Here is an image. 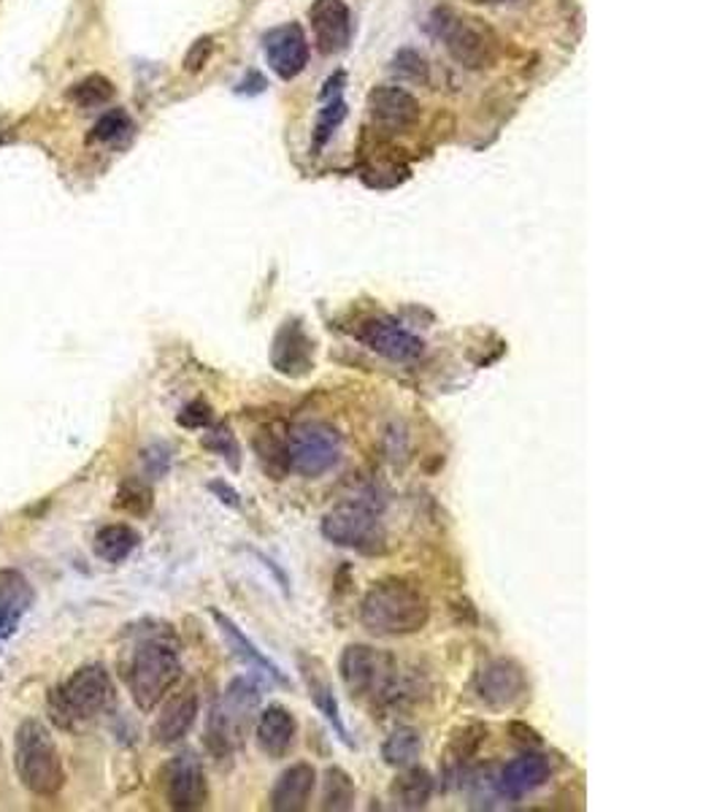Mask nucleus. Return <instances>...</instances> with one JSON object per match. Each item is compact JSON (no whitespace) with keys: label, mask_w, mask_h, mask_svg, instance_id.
<instances>
[{"label":"nucleus","mask_w":722,"mask_h":812,"mask_svg":"<svg viewBox=\"0 0 722 812\" xmlns=\"http://www.w3.org/2000/svg\"><path fill=\"white\" fill-rule=\"evenodd\" d=\"M33 604V588L14 569L0 571V642L9 640Z\"/></svg>","instance_id":"nucleus-21"},{"label":"nucleus","mask_w":722,"mask_h":812,"mask_svg":"<svg viewBox=\"0 0 722 812\" xmlns=\"http://www.w3.org/2000/svg\"><path fill=\"white\" fill-rule=\"evenodd\" d=\"M203 444H206V447L212 450L214 455H220L222 461H227V466H231L233 472H238V468H241V444H238L236 433L227 429V425H216V429L209 433L206 439H203Z\"/></svg>","instance_id":"nucleus-32"},{"label":"nucleus","mask_w":722,"mask_h":812,"mask_svg":"<svg viewBox=\"0 0 722 812\" xmlns=\"http://www.w3.org/2000/svg\"><path fill=\"white\" fill-rule=\"evenodd\" d=\"M393 68L399 71V74L408 76V80H417V82L428 80V63H425L423 54H417L412 50H403V52L395 54Z\"/></svg>","instance_id":"nucleus-35"},{"label":"nucleus","mask_w":722,"mask_h":812,"mask_svg":"<svg viewBox=\"0 0 722 812\" xmlns=\"http://www.w3.org/2000/svg\"><path fill=\"white\" fill-rule=\"evenodd\" d=\"M179 677H182V661H179L177 647L162 640L144 642L134 653L128 672V685L136 707L144 713H152L171 694Z\"/></svg>","instance_id":"nucleus-4"},{"label":"nucleus","mask_w":722,"mask_h":812,"mask_svg":"<svg viewBox=\"0 0 722 812\" xmlns=\"http://www.w3.org/2000/svg\"><path fill=\"white\" fill-rule=\"evenodd\" d=\"M423 756V734L414 726H399L387 739L382 742V758L387 767L406 769L420 761Z\"/></svg>","instance_id":"nucleus-26"},{"label":"nucleus","mask_w":722,"mask_h":812,"mask_svg":"<svg viewBox=\"0 0 722 812\" xmlns=\"http://www.w3.org/2000/svg\"><path fill=\"white\" fill-rule=\"evenodd\" d=\"M263 52H266L270 71L285 82L304 74L306 63H309V41H306L304 28L298 22L268 30L263 35Z\"/></svg>","instance_id":"nucleus-14"},{"label":"nucleus","mask_w":722,"mask_h":812,"mask_svg":"<svg viewBox=\"0 0 722 812\" xmlns=\"http://www.w3.org/2000/svg\"><path fill=\"white\" fill-rule=\"evenodd\" d=\"M300 675H304L306 688H309V699L315 702L317 709H320V715H322L325 720H328V726H330V729H333L336 737H339L341 742L347 745V748H354V742H352V739H349V731H347L344 720H341L339 702H336L333 688H330L328 677H325L322 672H320V664H317V661L300 658Z\"/></svg>","instance_id":"nucleus-22"},{"label":"nucleus","mask_w":722,"mask_h":812,"mask_svg":"<svg viewBox=\"0 0 722 812\" xmlns=\"http://www.w3.org/2000/svg\"><path fill=\"white\" fill-rule=\"evenodd\" d=\"M212 52H214V39H212V35H203V39H198L195 44L190 46L188 57H184V71H188V74H198V71L206 68V63H209V57H212Z\"/></svg>","instance_id":"nucleus-36"},{"label":"nucleus","mask_w":722,"mask_h":812,"mask_svg":"<svg viewBox=\"0 0 722 812\" xmlns=\"http://www.w3.org/2000/svg\"><path fill=\"white\" fill-rule=\"evenodd\" d=\"M431 30L449 57L468 71H481L496 63L498 41L492 30L479 20L457 14L453 9H436L431 14Z\"/></svg>","instance_id":"nucleus-5"},{"label":"nucleus","mask_w":722,"mask_h":812,"mask_svg":"<svg viewBox=\"0 0 722 812\" xmlns=\"http://www.w3.org/2000/svg\"><path fill=\"white\" fill-rule=\"evenodd\" d=\"M339 675L352 699L374 696L379 702H399L401 690H406L395 661L371 645H347L339 658Z\"/></svg>","instance_id":"nucleus-3"},{"label":"nucleus","mask_w":722,"mask_h":812,"mask_svg":"<svg viewBox=\"0 0 722 812\" xmlns=\"http://www.w3.org/2000/svg\"><path fill=\"white\" fill-rule=\"evenodd\" d=\"M114 702V683L100 664L82 666L71 675L68 683L52 696V715L63 729H71L82 720L98 718Z\"/></svg>","instance_id":"nucleus-6"},{"label":"nucleus","mask_w":722,"mask_h":812,"mask_svg":"<svg viewBox=\"0 0 722 812\" xmlns=\"http://www.w3.org/2000/svg\"><path fill=\"white\" fill-rule=\"evenodd\" d=\"M198 713H201V702H198L195 690L192 688L182 690V694H177L166 707H162V713L158 715V720H155L152 726V739L162 745V748H171V745L182 742L192 726H195Z\"/></svg>","instance_id":"nucleus-20"},{"label":"nucleus","mask_w":722,"mask_h":812,"mask_svg":"<svg viewBox=\"0 0 722 812\" xmlns=\"http://www.w3.org/2000/svg\"><path fill=\"white\" fill-rule=\"evenodd\" d=\"M479 3H511V0H479Z\"/></svg>","instance_id":"nucleus-39"},{"label":"nucleus","mask_w":722,"mask_h":812,"mask_svg":"<svg viewBox=\"0 0 722 812\" xmlns=\"http://www.w3.org/2000/svg\"><path fill=\"white\" fill-rule=\"evenodd\" d=\"M68 98L74 101L79 108H98L106 106L108 101L114 98V84L106 80V76L93 74L87 80L76 82L74 87L68 89Z\"/></svg>","instance_id":"nucleus-30"},{"label":"nucleus","mask_w":722,"mask_h":812,"mask_svg":"<svg viewBox=\"0 0 722 812\" xmlns=\"http://www.w3.org/2000/svg\"><path fill=\"white\" fill-rule=\"evenodd\" d=\"M341 450H344L341 433L322 420H309L287 433L290 472H298L300 477H322L341 461Z\"/></svg>","instance_id":"nucleus-9"},{"label":"nucleus","mask_w":722,"mask_h":812,"mask_svg":"<svg viewBox=\"0 0 722 812\" xmlns=\"http://www.w3.org/2000/svg\"><path fill=\"white\" fill-rule=\"evenodd\" d=\"M485 739H487V726H481V724H468L466 729H457L453 742H449V748H447V758H444V763H447V772L460 774L463 767H466V763L479 753V748L485 745Z\"/></svg>","instance_id":"nucleus-28"},{"label":"nucleus","mask_w":722,"mask_h":812,"mask_svg":"<svg viewBox=\"0 0 722 812\" xmlns=\"http://www.w3.org/2000/svg\"><path fill=\"white\" fill-rule=\"evenodd\" d=\"M295 737H298V720L290 709L270 704L257 715L255 724V742L263 756L285 758L293 750Z\"/></svg>","instance_id":"nucleus-18"},{"label":"nucleus","mask_w":722,"mask_h":812,"mask_svg":"<svg viewBox=\"0 0 722 812\" xmlns=\"http://www.w3.org/2000/svg\"><path fill=\"white\" fill-rule=\"evenodd\" d=\"M354 808V783L341 767H330L322 780V810L344 812Z\"/></svg>","instance_id":"nucleus-29"},{"label":"nucleus","mask_w":722,"mask_h":812,"mask_svg":"<svg viewBox=\"0 0 722 812\" xmlns=\"http://www.w3.org/2000/svg\"><path fill=\"white\" fill-rule=\"evenodd\" d=\"M354 339L363 347H369L371 352H376L379 358L390 360V363H417L425 355V341L420 336H414L406 325L395 320L387 315H371L363 317L352 328Z\"/></svg>","instance_id":"nucleus-10"},{"label":"nucleus","mask_w":722,"mask_h":812,"mask_svg":"<svg viewBox=\"0 0 722 812\" xmlns=\"http://www.w3.org/2000/svg\"><path fill=\"white\" fill-rule=\"evenodd\" d=\"M257 461L270 479H285L290 474V455H287V439L274 431H261L252 439Z\"/></svg>","instance_id":"nucleus-27"},{"label":"nucleus","mask_w":722,"mask_h":812,"mask_svg":"<svg viewBox=\"0 0 722 812\" xmlns=\"http://www.w3.org/2000/svg\"><path fill=\"white\" fill-rule=\"evenodd\" d=\"M212 418H214L212 407H209L203 399H198V401H190V404L179 412L177 423L182 425V429L198 431V429H209V425H212Z\"/></svg>","instance_id":"nucleus-34"},{"label":"nucleus","mask_w":722,"mask_h":812,"mask_svg":"<svg viewBox=\"0 0 722 812\" xmlns=\"http://www.w3.org/2000/svg\"><path fill=\"white\" fill-rule=\"evenodd\" d=\"M14 763L22 785L35 797H54L65 783V769L57 745L41 720H25L17 729Z\"/></svg>","instance_id":"nucleus-2"},{"label":"nucleus","mask_w":722,"mask_h":812,"mask_svg":"<svg viewBox=\"0 0 722 812\" xmlns=\"http://www.w3.org/2000/svg\"><path fill=\"white\" fill-rule=\"evenodd\" d=\"M212 618H214L216 629H220L222 640H225V642H227V647H231L233 653H236V658H238V661H244L246 666H255V669H261L263 675H268L270 679H274V683H279V685H290V679H287L285 675H282L279 666H276L274 661H270L268 655L263 653V650H257L255 642H252L249 636H246L244 631H241L238 625L231 621V618L222 615V612H216V610H212Z\"/></svg>","instance_id":"nucleus-23"},{"label":"nucleus","mask_w":722,"mask_h":812,"mask_svg":"<svg viewBox=\"0 0 722 812\" xmlns=\"http://www.w3.org/2000/svg\"><path fill=\"white\" fill-rule=\"evenodd\" d=\"M399 772L401 774L393 780V785H390V799H393L395 808L399 810L428 808L433 791H436V783H433V774L428 769L412 763V767L399 769Z\"/></svg>","instance_id":"nucleus-24"},{"label":"nucleus","mask_w":722,"mask_h":812,"mask_svg":"<svg viewBox=\"0 0 722 812\" xmlns=\"http://www.w3.org/2000/svg\"><path fill=\"white\" fill-rule=\"evenodd\" d=\"M311 33L322 54L341 52L352 39V17L344 0H315L309 6Z\"/></svg>","instance_id":"nucleus-16"},{"label":"nucleus","mask_w":722,"mask_h":812,"mask_svg":"<svg viewBox=\"0 0 722 812\" xmlns=\"http://www.w3.org/2000/svg\"><path fill=\"white\" fill-rule=\"evenodd\" d=\"M209 487H212V493H216V498H220L222 504H227V507H233V509L241 507V502H238L241 496L227 483H222V479H216V483H212Z\"/></svg>","instance_id":"nucleus-38"},{"label":"nucleus","mask_w":722,"mask_h":812,"mask_svg":"<svg viewBox=\"0 0 722 812\" xmlns=\"http://www.w3.org/2000/svg\"><path fill=\"white\" fill-rule=\"evenodd\" d=\"M550 774L552 763L544 753H522L511 758L507 767L498 772L496 788L498 793H501V799L517 802V799L528 797V793H533L535 788L544 785L546 780H550Z\"/></svg>","instance_id":"nucleus-17"},{"label":"nucleus","mask_w":722,"mask_h":812,"mask_svg":"<svg viewBox=\"0 0 722 812\" xmlns=\"http://www.w3.org/2000/svg\"><path fill=\"white\" fill-rule=\"evenodd\" d=\"M138 541H141V537H138L136 528L125 526V523H117V526L100 528V531L95 534L93 547L95 556H98L100 561L123 563L134 556Z\"/></svg>","instance_id":"nucleus-25"},{"label":"nucleus","mask_w":722,"mask_h":812,"mask_svg":"<svg viewBox=\"0 0 722 812\" xmlns=\"http://www.w3.org/2000/svg\"><path fill=\"white\" fill-rule=\"evenodd\" d=\"M315 788H317V769L306 761L290 763V767L276 778L274 788H270V810L276 812L306 810L309 808Z\"/></svg>","instance_id":"nucleus-19"},{"label":"nucleus","mask_w":722,"mask_h":812,"mask_svg":"<svg viewBox=\"0 0 722 812\" xmlns=\"http://www.w3.org/2000/svg\"><path fill=\"white\" fill-rule=\"evenodd\" d=\"M477 696L492 709H509L528 696V675L514 658H492L477 672Z\"/></svg>","instance_id":"nucleus-11"},{"label":"nucleus","mask_w":722,"mask_h":812,"mask_svg":"<svg viewBox=\"0 0 722 812\" xmlns=\"http://www.w3.org/2000/svg\"><path fill=\"white\" fill-rule=\"evenodd\" d=\"M369 114L393 134H406L417 125L420 104L412 93L395 84H379L369 93Z\"/></svg>","instance_id":"nucleus-15"},{"label":"nucleus","mask_w":722,"mask_h":812,"mask_svg":"<svg viewBox=\"0 0 722 812\" xmlns=\"http://www.w3.org/2000/svg\"><path fill=\"white\" fill-rule=\"evenodd\" d=\"M431 621V601L414 582L382 580L360 601V623L369 634L399 640L420 634Z\"/></svg>","instance_id":"nucleus-1"},{"label":"nucleus","mask_w":722,"mask_h":812,"mask_svg":"<svg viewBox=\"0 0 722 812\" xmlns=\"http://www.w3.org/2000/svg\"><path fill=\"white\" fill-rule=\"evenodd\" d=\"M315 339H311L309 330L304 328L298 317L279 325L274 341H270V366H274L276 375L290 379L309 377L315 371Z\"/></svg>","instance_id":"nucleus-12"},{"label":"nucleus","mask_w":722,"mask_h":812,"mask_svg":"<svg viewBox=\"0 0 722 812\" xmlns=\"http://www.w3.org/2000/svg\"><path fill=\"white\" fill-rule=\"evenodd\" d=\"M166 797L173 810H201L206 808L209 783L203 774V763L192 750H184L168 763L166 769Z\"/></svg>","instance_id":"nucleus-13"},{"label":"nucleus","mask_w":722,"mask_h":812,"mask_svg":"<svg viewBox=\"0 0 722 812\" xmlns=\"http://www.w3.org/2000/svg\"><path fill=\"white\" fill-rule=\"evenodd\" d=\"M117 504L134 515H147L149 507H152V491L141 483H128L119 491Z\"/></svg>","instance_id":"nucleus-33"},{"label":"nucleus","mask_w":722,"mask_h":812,"mask_svg":"<svg viewBox=\"0 0 722 812\" xmlns=\"http://www.w3.org/2000/svg\"><path fill=\"white\" fill-rule=\"evenodd\" d=\"M320 531L325 539L333 541L336 547H347V550L382 552L387 547V531L379 520L376 507L363 498H352V502L330 509L322 517Z\"/></svg>","instance_id":"nucleus-8"},{"label":"nucleus","mask_w":722,"mask_h":812,"mask_svg":"<svg viewBox=\"0 0 722 812\" xmlns=\"http://www.w3.org/2000/svg\"><path fill=\"white\" fill-rule=\"evenodd\" d=\"M257 704H261V690L252 679L236 677L222 699L214 704L212 718H209V748L216 756H231L244 739L246 729L252 724Z\"/></svg>","instance_id":"nucleus-7"},{"label":"nucleus","mask_w":722,"mask_h":812,"mask_svg":"<svg viewBox=\"0 0 722 812\" xmlns=\"http://www.w3.org/2000/svg\"><path fill=\"white\" fill-rule=\"evenodd\" d=\"M134 130V119L128 117V112H123V108H114V112L104 114V117L95 123L93 134L87 136V141H119V138H125Z\"/></svg>","instance_id":"nucleus-31"},{"label":"nucleus","mask_w":722,"mask_h":812,"mask_svg":"<svg viewBox=\"0 0 722 812\" xmlns=\"http://www.w3.org/2000/svg\"><path fill=\"white\" fill-rule=\"evenodd\" d=\"M341 119H344V101H333V104L325 106L320 114V123H317V144L328 141V136L333 134V128L341 123Z\"/></svg>","instance_id":"nucleus-37"}]
</instances>
